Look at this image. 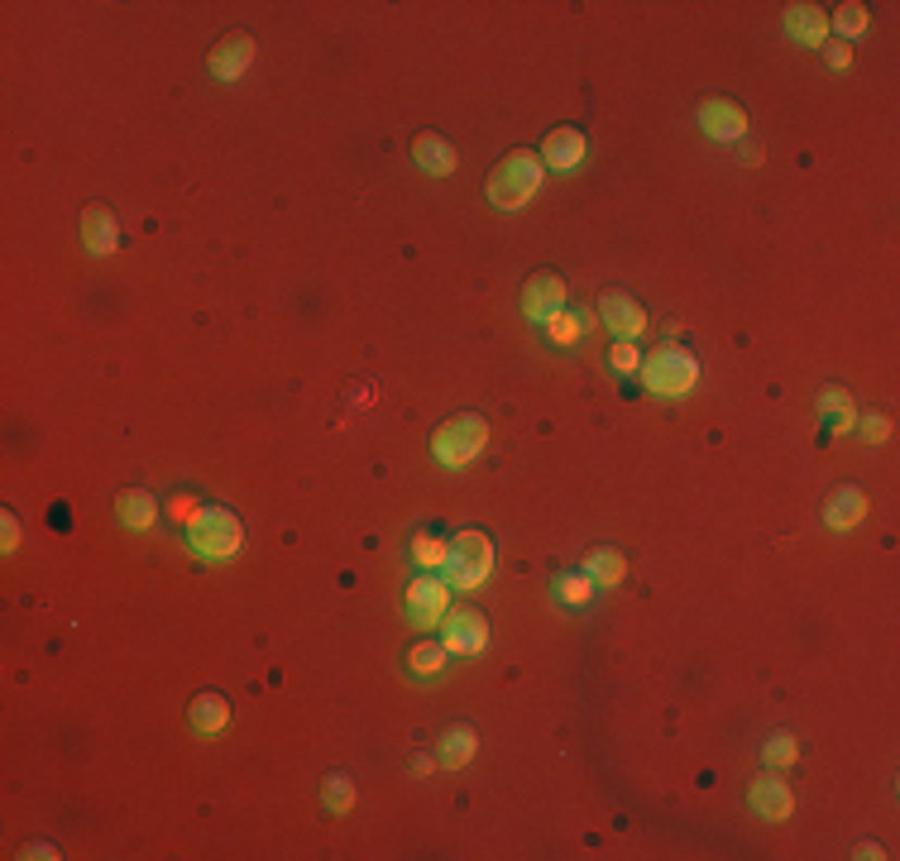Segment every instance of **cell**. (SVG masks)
Returning a JSON list of instances; mask_svg holds the SVG:
<instances>
[{
    "label": "cell",
    "instance_id": "13",
    "mask_svg": "<svg viewBox=\"0 0 900 861\" xmlns=\"http://www.w3.org/2000/svg\"><path fill=\"white\" fill-rule=\"evenodd\" d=\"M82 239L91 254H115L120 249V221L106 201H87L82 206Z\"/></svg>",
    "mask_w": 900,
    "mask_h": 861
},
{
    "label": "cell",
    "instance_id": "16",
    "mask_svg": "<svg viewBox=\"0 0 900 861\" xmlns=\"http://www.w3.org/2000/svg\"><path fill=\"white\" fill-rule=\"evenodd\" d=\"M412 159L422 163V173H431V177H446V173H455V168H460V153H455V144L441 139V135H431V130L412 139Z\"/></svg>",
    "mask_w": 900,
    "mask_h": 861
},
{
    "label": "cell",
    "instance_id": "29",
    "mask_svg": "<svg viewBox=\"0 0 900 861\" xmlns=\"http://www.w3.org/2000/svg\"><path fill=\"white\" fill-rule=\"evenodd\" d=\"M546 335H551L556 345H575V341L584 335V325H580V317H575V311L560 307L556 317H546Z\"/></svg>",
    "mask_w": 900,
    "mask_h": 861
},
{
    "label": "cell",
    "instance_id": "30",
    "mask_svg": "<svg viewBox=\"0 0 900 861\" xmlns=\"http://www.w3.org/2000/svg\"><path fill=\"white\" fill-rule=\"evenodd\" d=\"M168 517H173L177 527H192V521L201 517V499L192 489H177L173 499H168Z\"/></svg>",
    "mask_w": 900,
    "mask_h": 861
},
{
    "label": "cell",
    "instance_id": "11",
    "mask_svg": "<svg viewBox=\"0 0 900 861\" xmlns=\"http://www.w3.org/2000/svg\"><path fill=\"white\" fill-rule=\"evenodd\" d=\"M700 130L718 144H738V139H748V115L728 96H710V101H700Z\"/></svg>",
    "mask_w": 900,
    "mask_h": 861
},
{
    "label": "cell",
    "instance_id": "28",
    "mask_svg": "<svg viewBox=\"0 0 900 861\" xmlns=\"http://www.w3.org/2000/svg\"><path fill=\"white\" fill-rule=\"evenodd\" d=\"M834 24L848 34V39H858V34L872 24V10L862 5V0H848V5H838V10H834Z\"/></svg>",
    "mask_w": 900,
    "mask_h": 861
},
{
    "label": "cell",
    "instance_id": "33",
    "mask_svg": "<svg viewBox=\"0 0 900 861\" xmlns=\"http://www.w3.org/2000/svg\"><path fill=\"white\" fill-rule=\"evenodd\" d=\"M0 541H5V551H15V545H20V517L15 513L0 517Z\"/></svg>",
    "mask_w": 900,
    "mask_h": 861
},
{
    "label": "cell",
    "instance_id": "14",
    "mask_svg": "<svg viewBox=\"0 0 900 861\" xmlns=\"http://www.w3.org/2000/svg\"><path fill=\"white\" fill-rule=\"evenodd\" d=\"M542 163H546V168H560V173L580 168V163H584V135H580L575 125L551 130L546 144H542Z\"/></svg>",
    "mask_w": 900,
    "mask_h": 861
},
{
    "label": "cell",
    "instance_id": "8",
    "mask_svg": "<svg viewBox=\"0 0 900 861\" xmlns=\"http://www.w3.org/2000/svg\"><path fill=\"white\" fill-rule=\"evenodd\" d=\"M255 34H245V29H231V34H221V39L211 44V53H207V67H211V77H221V82H235V77H245V67L255 63Z\"/></svg>",
    "mask_w": 900,
    "mask_h": 861
},
{
    "label": "cell",
    "instance_id": "20",
    "mask_svg": "<svg viewBox=\"0 0 900 861\" xmlns=\"http://www.w3.org/2000/svg\"><path fill=\"white\" fill-rule=\"evenodd\" d=\"M187 723L197 727V733H221V727L231 723V699H225L221 689H207V694H197V699H192Z\"/></svg>",
    "mask_w": 900,
    "mask_h": 861
},
{
    "label": "cell",
    "instance_id": "5",
    "mask_svg": "<svg viewBox=\"0 0 900 861\" xmlns=\"http://www.w3.org/2000/svg\"><path fill=\"white\" fill-rule=\"evenodd\" d=\"M187 541L197 555H207V561H231L239 551V541H245V527H239V517L231 507L221 503H207L201 507V517L187 527Z\"/></svg>",
    "mask_w": 900,
    "mask_h": 861
},
{
    "label": "cell",
    "instance_id": "31",
    "mask_svg": "<svg viewBox=\"0 0 900 861\" xmlns=\"http://www.w3.org/2000/svg\"><path fill=\"white\" fill-rule=\"evenodd\" d=\"M862 441L867 445H881L886 435H891V417H886V411H867V417H862Z\"/></svg>",
    "mask_w": 900,
    "mask_h": 861
},
{
    "label": "cell",
    "instance_id": "15",
    "mask_svg": "<svg viewBox=\"0 0 900 861\" xmlns=\"http://www.w3.org/2000/svg\"><path fill=\"white\" fill-rule=\"evenodd\" d=\"M862 517H867V493L853 489V483L834 489V493H829V503H824V521H829L834 531H853Z\"/></svg>",
    "mask_w": 900,
    "mask_h": 861
},
{
    "label": "cell",
    "instance_id": "10",
    "mask_svg": "<svg viewBox=\"0 0 900 861\" xmlns=\"http://www.w3.org/2000/svg\"><path fill=\"white\" fill-rule=\"evenodd\" d=\"M560 307H566V278L556 269H542L522 283V317L527 321H546V317H556Z\"/></svg>",
    "mask_w": 900,
    "mask_h": 861
},
{
    "label": "cell",
    "instance_id": "4",
    "mask_svg": "<svg viewBox=\"0 0 900 861\" xmlns=\"http://www.w3.org/2000/svg\"><path fill=\"white\" fill-rule=\"evenodd\" d=\"M642 383L652 388L656 397H680L700 383V359H694L686 345H656L652 355L642 359Z\"/></svg>",
    "mask_w": 900,
    "mask_h": 861
},
{
    "label": "cell",
    "instance_id": "7",
    "mask_svg": "<svg viewBox=\"0 0 900 861\" xmlns=\"http://www.w3.org/2000/svg\"><path fill=\"white\" fill-rule=\"evenodd\" d=\"M403 608H407V617H412L417 627H436L441 617H446V608H451V589L441 585L436 575H417L412 585H407V593H403Z\"/></svg>",
    "mask_w": 900,
    "mask_h": 861
},
{
    "label": "cell",
    "instance_id": "9",
    "mask_svg": "<svg viewBox=\"0 0 900 861\" xmlns=\"http://www.w3.org/2000/svg\"><path fill=\"white\" fill-rule=\"evenodd\" d=\"M599 317H604V325L618 335V341H632V335L646 331V307L632 293H622V287L599 293Z\"/></svg>",
    "mask_w": 900,
    "mask_h": 861
},
{
    "label": "cell",
    "instance_id": "37",
    "mask_svg": "<svg viewBox=\"0 0 900 861\" xmlns=\"http://www.w3.org/2000/svg\"><path fill=\"white\" fill-rule=\"evenodd\" d=\"M853 857H858V861H877V857H886V852H881L877 842H858V852H853Z\"/></svg>",
    "mask_w": 900,
    "mask_h": 861
},
{
    "label": "cell",
    "instance_id": "26",
    "mask_svg": "<svg viewBox=\"0 0 900 861\" xmlns=\"http://www.w3.org/2000/svg\"><path fill=\"white\" fill-rule=\"evenodd\" d=\"M446 545H451V541L441 537V531L422 527V531L412 537V561H417V565H427V569H431V565H446Z\"/></svg>",
    "mask_w": 900,
    "mask_h": 861
},
{
    "label": "cell",
    "instance_id": "17",
    "mask_svg": "<svg viewBox=\"0 0 900 861\" xmlns=\"http://www.w3.org/2000/svg\"><path fill=\"white\" fill-rule=\"evenodd\" d=\"M786 34L800 44H824L829 39V15H824L819 5H810V0H800V5H786Z\"/></svg>",
    "mask_w": 900,
    "mask_h": 861
},
{
    "label": "cell",
    "instance_id": "24",
    "mask_svg": "<svg viewBox=\"0 0 900 861\" xmlns=\"http://www.w3.org/2000/svg\"><path fill=\"white\" fill-rule=\"evenodd\" d=\"M321 804H326V814H350L355 804V785L345 771H331L326 780H321Z\"/></svg>",
    "mask_w": 900,
    "mask_h": 861
},
{
    "label": "cell",
    "instance_id": "23",
    "mask_svg": "<svg viewBox=\"0 0 900 861\" xmlns=\"http://www.w3.org/2000/svg\"><path fill=\"white\" fill-rule=\"evenodd\" d=\"M762 761H766L772 771L796 766V761H800V737L786 733V727H781V733H772V737H766V747H762Z\"/></svg>",
    "mask_w": 900,
    "mask_h": 861
},
{
    "label": "cell",
    "instance_id": "21",
    "mask_svg": "<svg viewBox=\"0 0 900 861\" xmlns=\"http://www.w3.org/2000/svg\"><path fill=\"white\" fill-rule=\"evenodd\" d=\"M580 569L594 585H618V579L628 575V561H622V551H614V545H594V551H584Z\"/></svg>",
    "mask_w": 900,
    "mask_h": 861
},
{
    "label": "cell",
    "instance_id": "18",
    "mask_svg": "<svg viewBox=\"0 0 900 861\" xmlns=\"http://www.w3.org/2000/svg\"><path fill=\"white\" fill-rule=\"evenodd\" d=\"M479 751V733L470 723H451L446 733H441V742H436V757H441V766H451V771H460V766H470V757Z\"/></svg>",
    "mask_w": 900,
    "mask_h": 861
},
{
    "label": "cell",
    "instance_id": "22",
    "mask_svg": "<svg viewBox=\"0 0 900 861\" xmlns=\"http://www.w3.org/2000/svg\"><path fill=\"white\" fill-rule=\"evenodd\" d=\"M446 661H451L446 641H417V647L407 651V671H412L417 680H431V675H441V671H446Z\"/></svg>",
    "mask_w": 900,
    "mask_h": 861
},
{
    "label": "cell",
    "instance_id": "12",
    "mask_svg": "<svg viewBox=\"0 0 900 861\" xmlns=\"http://www.w3.org/2000/svg\"><path fill=\"white\" fill-rule=\"evenodd\" d=\"M748 804H752V814L781 823V819H790V809H796V795H790L786 775H757V780L748 785Z\"/></svg>",
    "mask_w": 900,
    "mask_h": 861
},
{
    "label": "cell",
    "instance_id": "1",
    "mask_svg": "<svg viewBox=\"0 0 900 861\" xmlns=\"http://www.w3.org/2000/svg\"><path fill=\"white\" fill-rule=\"evenodd\" d=\"M542 173H546V163H542V153H532V149H508L498 159V168L489 173L484 182V197L498 206V211H518V206H527L537 197V187H542Z\"/></svg>",
    "mask_w": 900,
    "mask_h": 861
},
{
    "label": "cell",
    "instance_id": "36",
    "mask_svg": "<svg viewBox=\"0 0 900 861\" xmlns=\"http://www.w3.org/2000/svg\"><path fill=\"white\" fill-rule=\"evenodd\" d=\"M738 144H742V163L757 168L762 163V144H752V139H738Z\"/></svg>",
    "mask_w": 900,
    "mask_h": 861
},
{
    "label": "cell",
    "instance_id": "32",
    "mask_svg": "<svg viewBox=\"0 0 900 861\" xmlns=\"http://www.w3.org/2000/svg\"><path fill=\"white\" fill-rule=\"evenodd\" d=\"M614 369H618V373L642 369V349L632 345V341H618V345H614Z\"/></svg>",
    "mask_w": 900,
    "mask_h": 861
},
{
    "label": "cell",
    "instance_id": "34",
    "mask_svg": "<svg viewBox=\"0 0 900 861\" xmlns=\"http://www.w3.org/2000/svg\"><path fill=\"white\" fill-rule=\"evenodd\" d=\"M20 857H34V861H53L58 857V847L53 842H24V852Z\"/></svg>",
    "mask_w": 900,
    "mask_h": 861
},
{
    "label": "cell",
    "instance_id": "27",
    "mask_svg": "<svg viewBox=\"0 0 900 861\" xmlns=\"http://www.w3.org/2000/svg\"><path fill=\"white\" fill-rule=\"evenodd\" d=\"M556 599L570 603V608H584V603L594 599V579L584 575V569H580V575H560L556 579Z\"/></svg>",
    "mask_w": 900,
    "mask_h": 861
},
{
    "label": "cell",
    "instance_id": "2",
    "mask_svg": "<svg viewBox=\"0 0 900 861\" xmlns=\"http://www.w3.org/2000/svg\"><path fill=\"white\" fill-rule=\"evenodd\" d=\"M489 445V421L479 411H455L436 431H431V455L441 459L446 469H460Z\"/></svg>",
    "mask_w": 900,
    "mask_h": 861
},
{
    "label": "cell",
    "instance_id": "35",
    "mask_svg": "<svg viewBox=\"0 0 900 861\" xmlns=\"http://www.w3.org/2000/svg\"><path fill=\"white\" fill-rule=\"evenodd\" d=\"M824 58H829V67H848V63H853V48L834 44V48H824Z\"/></svg>",
    "mask_w": 900,
    "mask_h": 861
},
{
    "label": "cell",
    "instance_id": "25",
    "mask_svg": "<svg viewBox=\"0 0 900 861\" xmlns=\"http://www.w3.org/2000/svg\"><path fill=\"white\" fill-rule=\"evenodd\" d=\"M819 411H824V421H829L834 431H848V427H853V397H848L843 388H824Z\"/></svg>",
    "mask_w": 900,
    "mask_h": 861
},
{
    "label": "cell",
    "instance_id": "3",
    "mask_svg": "<svg viewBox=\"0 0 900 861\" xmlns=\"http://www.w3.org/2000/svg\"><path fill=\"white\" fill-rule=\"evenodd\" d=\"M446 569H451L455 589L489 585V575H494V541H489V531H479V527L455 531L446 545Z\"/></svg>",
    "mask_w": 900,
    "mask_h": 861
},
{
    "label": "cell",
    "instance_id": "6",
    "mask_svg": "<svg viewBox=\"0 0 900 861\" xmlns=\"http://www.w3.org/2000/svg\"><path fill=\"white\" fill-rule=\"evenodd\" d=\"M441 641H446V651H455V656H479L489 647V617L479 608H446Z\"/></svg>",
    "mask_w": 900,
    "mask_h": 861
},
{
    "label": "cell",
    "instance_id": "19",
    "mask_svg": "<svg viewBox=\"0 0 900 861\" xmlns=\"http://www.w3.org/2000/svg\"><path fill=\"white\" fill-rule=\"evenodd\" d=\"M115 513H120V521H125L130 531H149L153 521H159V499H153L149 489H125L115 499Z\"/></svg>",
    "mask_w": 900,
    "mask_h": 861
}]
</instances>
